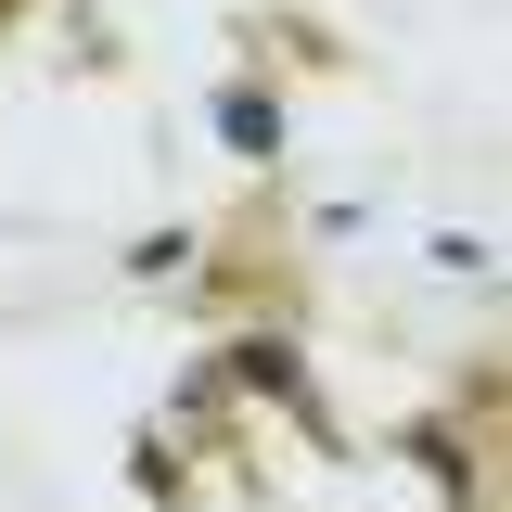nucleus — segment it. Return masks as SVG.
I'll return each instance as SVG.
<instances>
[{"mask_svg": "<svg viewBox=\"0 0 512 512\" xmlns=\"http://www.w3.org/2000/svg\"><path fill=\"white\" fill-rule=\"evenodd\" d=\"M218 128H231V154H256V167L282 154V103L269 90H218Z\"/></svg>", "mask_w": 512, "mask_h": 512, "instance_id": "obj_1", "label": "nucleus"}, {"mask_svg": "<svg viewBox=\"0 0 512 512\" xmlns=\"http://www.w3.org/2000/svg\"><path fill=\"white\" fill-rule=\"evenodd\" d=\"M244 384H269V397H295V410H308V384H295V359H282V346H244ZM320 423V410H308Z\"/></svg>", "mask_w": 512, "mask_h": 512, "instance_id": "obj_2", "label": "nucleus"}]
</instances>
